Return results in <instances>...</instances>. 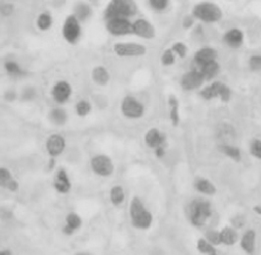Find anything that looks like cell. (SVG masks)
<instances>
[{
  "label": "cell",
  "mask_w": 261,
  "mask_h": 255,
  "mask_svg": "<svg viewBox=\"0 0 261 255\" xmlns=\"http://www.w3.org/2000/svg\"><path fill=\"white\" fill-rule=\"evenodd\" d=\"M245 223H246V219H245V217L242 215V214H240V213H238V214H235L231 218H230V225H233L235 229H237L238 231L240 230V229H242L244 225H245Z\"/></svg>",
  "instance_id": "7bdbcfd3"
},
{
  "label": "cell",
  "mask_w": 261,
  "mask_h": 255,
  "mask_svg": "<svg viewBox=\"0 0 261 255\" xmlns=\"http://www.w3.org/2000/svg\"><path fill=\"white\" fill-rule=\"evenodd\" d=\"M138 13V6L135 0H110L104 10V20L115 18L131 19Z\"/></svg>",
  "instance_id": "277c9868"
},
{
  "label": "cell",
  "mask_w": 261,
  "mask_h": 255,
  "mask_svg": "<svg viewBox=\"0 0 261 255\" xmlns=\"http://www.w3.org/2000/svg\"><path fill=\"white\" fill-rule=\"evenodd\" d=\"M4 68H5V71L6 73L11 77V78H22L26 72L24 71V69L21 67V65L19 63H17L16 61H13V60H10V61H7L4 65Z\"/></svg>",
  "instance_id": "f546056e"
},
{
  "label": "cell",
  "mask_w": 261,
  "mask_h": 255,
  "mask_svg": "<svg viewBox=\"0 0 261 255\" xmlns=\"http://www.w3.org/2000/svg\"><path fill=\"white\" fill-rule=\"evenodd\" d=\"M0 255H14V253L10 249L0 248Z\"/></svg>",
  "instance_id": "f6af8a7d"
},
{
  "label": "cell",
  "mask_w": 261,
  "mask_h": 255,
  "mask_svg": "<svg viewBox=\"0 0 261 255\" xmlns=\"http://www.w3.org/2000/svg\"><path fill=\"white\" fill-rule=\"evenodd\" d=\"M204 79L198 69H193L186 72L180 80V86L185 92H194L203 87Z\"/></svg>",
  "instance_id": "30bf717a"
},
{
  "label": "cell",
  "mask_w": 261,
  "mask_h": 255,
  "mask_svg": "<svg viewBox=\"0 0 261 255\" xmlns=\"http://www.w3.org/2000/svg\"><path fill=\"white\" fill-rule=\"evenodd\" d=\"M109 201L114 207L122 206L126 201V191L122 185H113L109 190Z\"/></svg>",
  "instance_id": "f1b7e54d"
},
{
  "label": "cell",
  "mask_w": 261,
  "mask_h": 255,
  "mask_svg": "<svg viewBox=\"0 0 261 255\" xmlns=\"http://www.w3.org/2000/svg\"><path fill=\"white\" fill-rule=\"evenodd\" d=\"M193 187L196 192L204 197H212L216 194L217 188L215 184L208 178L197 176L193 181Z\"/></svg>",
  "instance_id": "ffe728a7"
},
{
  "label": "cell",
  "mask_w": 261,
  "mask_h": 255,
  "mask_svg": "<svg viewBox=\"0 0 261 255\" xmlns=\"http://www.w3.org/2000/svg\"><path fill=\"white\" fill-rule=\"evenodd\" d=\"M91 78L93 83L100 87L106 86L110 81V74L108 70L103 66H96L91 72Z\"/></svg>",
  "instance_id": "cb8c5ba5"
},
{
  "label": "cell",
  "mask_w": 261,
  "mask_h": 255,
  "mask_svg": "<svg viewBox=\"0 0 261 255\" xmlns=\"http://www.w3.org/2000/svg\"><path fill=\"white\" fill-rule=\"evenodd\" d=\"M121 114L128 120H140L144 117L146 108L145 105L133 95H126L120 105Z\"/></svg>",
  "instance_id": "8992f818"
},
{
  "label": "cell",
  "mask_w": 261,
  "mask_h": 255,
  "mask_svg": "<svg viewBox=\"0 0 261 255\" xmlns=\"http://www.w3.org/2000/svg\"><path fill=\"white\" fill-rule=\"evenodd\" d=\"M75 111L76 115L80 118H86L88 117L92 111V104L90 101L86 99L79 100L75 105Z\"/></svg>",
  "instance_id": "836d02e7"
},
{
  "label": "cell",
  "mask_w": 261,
  "mask_h": 255,
  "mask_svg": "<svg viewBox=\"0 0 261 255\" xmlns=\"http://www.w3.org/2000/svg\"><path fill=\"white\" fill-rule=\"evenodd\" d=\"M196 19L193 17L192 14L190 15H186L184 18H183V21H182V27L183 29L185 30H191L192 28H194L196 26Z\"/></svg>",
  "instance_id": "b9f144b4"
},
{
  "label": "cell",
  "mask_w": 261,
  "mask_h": 255,
  "mask_svg": "<svg viewBox=\"0 0 261 255\" xmlns=\"http://www.w3.org/2000/svg\"><path fill=\"white\" fill-rule=\"evenodd\" d=\"M213 214V208L209 200L203 197H196L189 201L186 206L188 221L195 228L205 226Z\"/></svg>",
  "instance_id": "7a4b0ae2"
},
{
  "label": "cell",
  "mask_w": 261,
  "mask_h": 255,
  "mask_svg": "<svg viewBox=\"0 0 261 255\" xmlns=\"http://www.w3.org/2000/svg\"><path fill=\"white\" fill-rule=\"evenodd\" d=\"M248 67L252 73H261V54H253L248 61Z\"/></svg>",
  "instance_id": "ab89813d"
},
{
  "label": "cell",
  "mask_w": 261,
  "mask_h": 255,
  "mask_svg": "<svg viewBox=\"0 0 261 255\" xmlns=\"http://www.w3.org/2000/svg\"><path fill=\"white\" fill-rule=\"evenodd\" d=\"M90 168L99 178H109L114 174L115 165L112 158L104 153H98L91 157Z\"/></svg>",
  "instance_id": "5b68a950"
},
{
  "label": "cell",
  "mask_w": 261,
  "mask_h": 255,
  "mask_svg": "<svg viewBox=\"0 0 261 255\" xmlns=\"http://www.w3.org/2000/svg\"><path fill=\"white\" fill-rule=\"evenodd\" d=\"M249 152L257 160H261V139L253 138L249 143Z\"/></svg>",
  "instance_id": "d590c367"
},
{
  "label": "cell",
  "mask_w": 261,
  "mask_h": 255,
  "mask_svg": "<svg viewBox=\"0 0 261 255\" xmlns=\"http://www.w3.org/2000/svg\"><path fill=\"white\" fill-rule=\"evenodd\" d=\"M231 96H233V92H231V89L229 88V86H227L226 84L222 83V85H221V87H220L218 99H219L221 102L226 103V102H228V101L231 99Z\"/></svg>",
  "instance_id": "60d3db41"
},
{
  "label": "cell",
  "mask_w": 261,
  "mask_h": 255,
  "mask_svg": "<svg viewBox=\"0 0 261 255\" xmlns=\"http://www.w3.org/2000/svg\"><path fill=\"white\" fill-rule=\"evenodd\" d=\"M113 52L121 59H136L146 55L147 47L138 42H117Z\"/></svg>",
  "instance_id": "ba28073f"
},
{
  "label": "cell",
  "mask_w": 261,
  "mask_h": 255,
  "mask_svg": "<svg viewBox=\"0 0 261 255\" xmlns=\"http://www.w3.org/2000/svg\"><path fill=\"white\" fill-rule=\"evenodd\" d=\"M169 108V118L171 123L177 126L180 122V103L175 95H170L167 100Z\"/></svg>",
  "instance_id": "1f68e13d"
},
{
  "label": "cell",
  "mask_w": 261,
  "mask_h": 255,
  "mask_svg": "<svg viewBox=\"0 0 261 255\" xmlns=\"http://www.w3.org/2000/svg\"><path fill=\"white\" fill-rule=\"evenodd\" d=\"M240 248L247 255H254L257 246V233L254 229H247L239 240Z\"/></svg>",
  "instance_id": "e0dca14e"
},
{
  "label": "cell",
  "mask_w": 261,
  "mask_h": 255,
  "mask_svg": "<svg viewBox=\"0 0 261 255\" xmlns=\"http://www.w3.org/2000/svg\"><path fill=\"white\" fill-rule=\"evenodd\" d=\"M166 136L157 128H150L144 135L145 145L155 151L159 148H166Z\"/></svg>",
  "instance_id": "9a60e30c"
},
{
  "label": "cell",
  "mask_w": 261,
  "mask_h": 255,
  "mask_svg": "<svg viewBox=\"0 0 261 255\" xmlns=\"http://www.w3.org/2000/svg\"><path fill=\"white\" fill-rule=\"evenodd\" d=\"M219 237H220V244L226 247L235 246L237 243H239V240H240V234L238 230L230 224L224 225L219 230Z\"/></svg>",
  "instance_id": "7402d4cb"
},
{
  "label": "cell",
  "mask_w": 261,
  "mask_h": 255,
  "mask_svg": "<svg viewBox=\"0 0 261 255\" xmlns=\"http://www.w3.org/2000/svg\"><path fill=\"white\" fill-rule=\"evenodd\" d=\"M133 35L144 40H152L156 36V29L148 20L139 18L133 22Z\"/></svg>",
  "instance_id": "5bb4252c"
},
{
  "label": "cell",
  "mask_w": 261,
  "mask_h": 255,
  "mask_svg": "<svg viewBox=\"0 0 261 255\" xmlns=\"http://www.w3.org/2000/svg\"><path fill=\"white\" fill-rule=\"evenodd\" d=\"M210 255H218V254H217V251H215V252H213V253H211V254H210Z\"/></svg>",
  "instance_id": "c3c4849f"
},
{
  "label": "cell",
  "mask_w": 261,
  "mask_h": 255,
  "mask_svg": "<svg viewBox=\"0 0 261 255\" xmlns=\"http://www.w3.org/2000/svg\"><path fill=\"white\" fill-rule=\"evenodd\" d=\"M170 0H148L149 7L156 13H163L169 7Z\"/></svg>",
  "instance_id": "74e56055"
},
{
  "label": "cell",
  "mask_w": 261,
  "mask_h": 255,
  "mask_svg": "<svg viewBox=\"0 0 261 255\" xmlns=\"http://www.w3.org/2000/svg\"><path fill=\"white\" fill-rule=\"evenodd\" d=\"M73 95L72 85L65 81H57L51 88V97L59 105L66 104Z\"/></svg>",
  "instance_id": "4fadbf2b"
},
{
  "label": "cell",
  "mask_w": 261,
  "mask_h": 255,
  "mask_svg": "<svg viewBox=\"0 0 261 255\" xmlns=\"http://www.w3.org/2000/svg\"><path fill=\"white\" fill-rule=\"evenodd\" d=\"M67 148V140L61 134H51L45 141V150L51 158H57Z\"/></svg>",
  "instance_id": "7c38bea8"
},
{
  "label": "cell",
  "mask_w": 261,
  "mask_h": 255,
  "mask_svg": "<svg viewBox=\"0 0 261 255\" xmlns=\"http://www.w3.org/2000/svg\"><path fill=\"white\" fill-rule=\"evenodd\" d=\"M74 255H94V254L89 251H78V252L74 253Z\"/></svg>",
  "instance_id": "7dc6e473"
},
{
  "label": "cell",
  "mask_w": 261,
  "mask_h": 255,
  "mask_svg": "<svg viewBox=\"0 0 261 255\" xmlns=\"http://www.w3.org/2000/svg\"><path fill=\"white\" fill-rule=\"evenodd\" d=\"M52 187L55 192L61 195H67L72 191V180L65 167L61 166L54 172L52 177Z\"/></svg>",
  "instance_id": "8fae6325"
},
{
  "label": "cell",
  "mask_w": 261,
  "mask_h": 255,
  "mask_svg": "<svg viewBox=\"0 0 261 255\" xmlns=\"http://www.w3.org/2000/svg\"><path fill=\"white\" fill-rule=\"evenodd\" d=\"M203 237L215 247H218V246L221 245L220 244V237H219V230H216V229H213V228L212 229H207L204 232Z\"/></svg>",
  "instance_id": "e575fe53"
},
{
  "label": "cell",
  "mask_w": 261,
  "mask_h": 255,
  "mask_svg": "<svg viewBox=\"0 0 261 255\" xmlns=\"http://www.w3.org/2000/svg\"><path fill=\"white\" fill-rule=\"evenodd\" d=\"M106 31L114 37L133 35V22L126 18H115L105 21Z\"/></svg>",
  "instance_id": "9c48e42d"
},
{
  "label": "cell",
  "mask_w": 261,
  "mask_h": 255,
  "mask_svg": "<svg viewBox=\"0 0 261 255\" xmlns=\"http://www.w3.org/2000/svg\"><path fill=\"white\" fill-rule=\"evenodd\" d=\"M0 189L10 192H18L20 189V183L15 178L12 171L6 166H0Z\"/></svg>",
  "instance_id": "44dd1931"
},
{
  "label": "cell",
  "mask_w": 261,
  "mask_h": 255,
  "mask_svg": "<svg viewBox=\"0 0 261 255\" xmlns=\"http://www.w3.org/2000/svg\"><path fill=\"white\" fill-rule=\"evenodd\" d=\"M81 23L87 22L93 15V10L91 6L85 2H78L74 6L73 14Z\"/></svg>",
  "instance_id": "4316f807"
},
{
  "label": "cell",
  "mask_w": 261,
  "mask_h": 255,
  "mask_svg": "<svg viewBox=\"0 0 261 255\" xmlns=\"http://www.w3.org/2000/svg\"><path fill=\"white\" fill-rule=\"evenodd\" d=\"M191 14L197 22L207 25L216 24L221 21L223 17V12L220 7L215 3L208 2V0L196 4L192 9Z\"/></svg>",
  "instance_id": "3957f363"
},
{
  "label": "cell",
  "mask_w": 261,
  "mask_h": 255,
  "mask_svg": "<svg viewBox=\"0 0 261 255\" xmlns=\"http://www.w3.org/2000/svg\"><path fill=\"white\" fill-rule=\"evenodd\" d=\"M222 42L230 49H239L245 42L244 32L239 28H230L223 33Z\"/></svg>",
  "instance_id": "ac0fdd59"
},
{
  "label": "cell",
  "mask_w": 261,
  "mask_h": 255,
  "mask_svg": "<svg viewBox=\"0 0 261 255\" xmlns=\"http://www.w3.org/2000/svg\"><path fill=\"white\" fill-rule=\"evenodd\" d=\"M217 50L211 46H203L200 49H198L193 56V62L196 65L197 69L201 68L202 66L217 61Z\"/></svg>",
  "instance_id": "d6986e66"
},
{
  "label": "cell",
  "mask_w": 261,
  "mask_h": 255,
  "mask_svg": "<svg viewBox=\"0 0 261 255\" xmlns=\"http://www.w3.org/2000/svg\"><path fill=\"white\" fill-rule=\"evenodd\" d=\"M129 217L132 226L138 231H148L154 220L152 211L138 195H134L130 200Z\"/></svg>",
  "instance_id": "6da1fadb"
},
{
  "label": "cell",
  "mask_w": 261,
  "mask_h": 255,
  "mask_svg": "<svg viewBox=\"0 0 261 255\" xmlns=\"http://www.w3.org/2000/svg\"><path fill=\"white\" fill-rule=\"evenodd\" d=\"M218 150L222 153L225 157L229 158L235 162H240L242 159V152L241 149L230 143H220L218 145Z\"/></svg>",
  "instance_id": "83f0119b"
},
{
  "label": "cell",
  "mask_w": 261,
  "mask_h": 255,
  "mask_svg": "<svg viewBox=\"0 0 261 255\" xmlns=\"http://www.w3.org/2000/svg\"><path fill=\"white\" fill-rule=\"evenodd\" d=\"M53 25V18L50 13L43 12L38 15L36 19V27L41 32H46L51 29Z\"/></svg>",
  "instance_id": "4dcf8cb0"
},
{
  "label": "cell",
  "mask_w": 261,
  "mask_h": 255,
  "mask_svg": "<svg viewBox=\"0 0 261 255\" xmlns=\"http://www.w3.org/2000/svg\"><path fill=\"white\" fill-rule=\"evenodd\" d=\"M176 60H177V56L176 54L173 53V51L171 50V48H167L165 49L161 56H160V63L163 67H171L175 65L176 63Z\"/></svg>",
  "instance_id": "8d00e7d4"
},
{
  "label": "cell",
  "mask_w": 261,
  "mask_h": 255,
  "mask_svg": "<svg viewBox=\"0 0 261 255\" xmlns=\"http://www.w3.org/2000/svg\"><path fill=\"white\" fill-rule=\"evenodd\" d=\"M15 7L11 4H4L0 6V15L4 17H11L14 14Z\"/></svg>",
  "instance_id": "ee69618b"
},
{
  "label": "cell",
  "mask_w": 261,
  "mask_h": 255,
  "mask_svg": "<svg viewBox=\"0 0 261 255\" xmlns=\"http://www.w3.org/2000/svg\"><path fill=\"white\" fill-rule=\"evenodd\" d=\"M83 225L82 216L76 211H70L66 214L62 232L65 236H73L81 230Z\"/></svg>",
  "instance_id": "2e32d148"
},
{
  "label": "cell",
  "mask_w": 261,
  "mask_h": 255,
  "mask_svg": "<svg viewBox=\"0 0 261 255\" xmlns=\"http://www.w3.org/2000/svg\"><path fill=\"white\" fill-rule=\"evenodd\" d=\"M170 48H171V50L173 51V53L176 54V56L179 58V59H182V60L187 56L188 51H189L188 46H187L184 42H182V41H177V42H175V43L171 45Z\"/></svg>",
  "instance_id": "f35d334b"
},
{
  "label": "cell",
  "mask_w": 261,
  "mask_h": 255,
  "mask_svg": "<svg viewBox=\"0 0 261 255\" xmlns=\"http://www.w3.org/2000/svg\"><path fill=\"white\" fill-rule=\"evenodd\" d=\"M253 211H254L257 215L261 216V203L256 204V205L253 207Z\"/></svg>",
  "instance_id": "bcb514c9"
},
{
  "label": "cell",
  "mask_w": 261,
  "mask_h": 255,
  "mask_svg": "<svg viewBox=\"0 0 261 255\" xmlns=\"http://www.w3.org/2000/svg\"><path fill=\"white\" fill-rule=\"evenodd\" d=\"M196 249L202 255H210L211 253L216 251V247L208 242L204 237H201L197 240Z\"/></svg>",
  "instance_id": "d6a6232c"
},
{
  "label": "cell",
  "mask_w": 261,
  "mask_h": 255,
  "mask_svg": "<svg viewBox=\"0 0 261 255\" xmlns=\"http://www.w3.org/2000/svg\"><path fill=\"white\" fill-rule=\"evenodd\" d=\"M48 120L49 122L56 127H63L65 126L68 121H69V115L67 112V110L62 107V106H57V107H53L49 114H48Z\"/></svg>",
  "instance_id": "d4e9b609"
},
{
  "label": "cell",
  "mask_w": 261,
  "mask_h": 255,
  "mask_svg": "<svg viewBox=\"0 0 261 255\" xmlns=\"http://www.w3.org/2000/svg\"><path fill=\"white\" fill-rule=\"evenodd\" d=\"M260 105H261V97H260Z\"/></svg>",
  "instance_id": "681fc988"
},
{
  "label": "cell",
  "mask_w": 261,
  "mask_h": 255,
  "mask_svg": "<svg viewBox=\"0 0 261 255\" xmlns=\"http://www.w3.org/2000/svg\"><path fill=\"white\" fill-rule=\"evenodd\" d=\"M221 85H222V82L213 81L210 84H208L207 86H204L199 90V96L205 101H211L214 99H218Z\"/></svg>",
  "instance_id": "603a6c76"
},
{
  "label": "cell",
  "mask_w": 261,
  "mask_h": 255,
  "mask_svg": "<svg viewBox=\"0 0 261 255\" xmlns=\"http://www.w3.org/2000/svg\"><path fill=\"white\" fill-rule=\"evenodd\" d=\"M82 34V23L74 15L68 16L62 27V35L65 41L71 45H75L81 40Z\"/></svg>",
  "instance_id": "52a82bcc"
},
{
  "label": "cell",
  "mask_w": 261,
  "mask_h": 255,
  "mask_svg": "<svg viewBox=\"0 0 261 255\" xmlns=\"http://www.w3.org/2000/svg\"><path fill=\"white\" fill-rule=\"evenodd\" d=\"M205 82L213 81L220 73V65L217 61L208 63L198 69Z\"/></svg>",
  "instance_id": "484cf974"
}]
</instances>
